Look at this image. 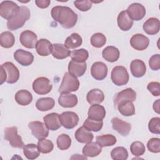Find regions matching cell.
<instances>
[{"label":"cell","mask_w":160,"mask_h":160,"mask_svg":"<svg viewBox=\"0 0 160 160\" xmlns=\"http://www.w3.org/2000/svg\"><path fill=\"white\" fill-rule=\"evenodd\" d=\"M51 14L54 21L66 29L73 28L78 21V15L68 6H54L51 9Z\"/></svg>","instance_id":"6da1fadb"},{"label":"cell","mask_w":160,"mask_h":160,"mask_svg":"<svg viewBox=\"0 0 160 160\" xmlns=\"http://www.w3.org/2000/svg\"><path fill=\"white\" fill-rule=\"evenodd\" d=\"M31 12L29 9L24 6L19 7L14 16L7 22V28L9 30L15 31L22 28L25 22L30 18Z\"/></svg>","instance_id":"7a4b0ae2"},{"label":"cell","mask_w":160,"mask_h":160,"mask_svg":"<svg viewBox=\"0 0 160 160\" xmlns=\"http://www.w3.org/2000/svg\"><path fill=\"white\" fill-rule=\"evenodd\" d=\"M79 87L78 78L69 72H66L63 76L62 82L59 88V92L61 93H70L76 91Z\"/></svg>","instance_id":"3957f363"},{"label":"cell","mask_w":160,"mask_h":160,"mask_svg":"<svg viewBox=\"0 0 160 160\" xmlns=\"http://www.w3.org/2000/svg\"><path fill=\"white\" fill-rule=\"evenodd\" d=\"M111 79L115 85L120 86H124L128 82L129 76L125 67L117 66H115L111 71Z\"/></svg>","instance_id":"277c9868"},{"label":"cell","mask_w":160,"mask_h":160,"mask_svg":"<svg viewBox=\"0 0 160 160\" xmlns=\"http://www.w3.org/2000/svg\"><path fill=\"white\" fill-rule=\"evenodd\" d=\"M4 139L9 142L13 148H22L24 144L22 138L18 134V128L16 126L8 127L4 129Z\"/></svg>","instance_id":"5b68a950"},{"label":"cell","mask_w":160,"mask_h":160,"mask_svg":"<svg viewBox=\"0 0 160 160\" xmlns=\"http://www.w3.org/2000/svg\"><path fill=\"white\" fill-rule=\"evenodd\" d=\"M32 89L38 94L44 95L48 94L52 88V86L48 78L39 77L32 82Z\"/></svg>","instance_id":"8992f818"},{"label":"cell","mask_w":160,"mask_h":160,"mask_svg":"<svg viewBox=\"0 0 160 160\" xmlns=\"http://www.w3.org/2000/svg\"><path fill=\"white\" fill-rule=\"evenodd\" d=\"M19 6L11 1H4L0 4V15L8 21L11 19L16 14Z\"/></svg>","instance_id":"52a82bcc"},{"label":"cell","mask_w":160,"mask_h":160,"mask_svg":"<svg viewBox=\"0 0 160 160\" xmlns=\"http://www.w3.org/2000/svg\"><path fill=\"white\" fill-rule=\"evenodd\" d=\"M28 127L31 130L32 135L39 140L45 139L49 135V129L45 123L41 121L30 122L28 124Z\"/></svg>","instance_id":"ba28073f"},{"label":"cell","mask_w":160,"mask_h":160,"mask_svg":"<svg viewBox=\"0 0 160 160\" xmlns=\"http://www.w3.org/2000/svg\"><path fill=\"white\" fill-rule=\"evenodd\" d=\"M61 125L66 129H72L79 122L78 115L72 111H65L60 115Z\"/></svg>","instance_id":"9c48e42d"},{"label":"cell","mask_w":160,"mask_h":160,"mask_svg":"<svg viewBox=\"0 0 160 160\" xmlns=\"http://www.w3.org/2000/svg\"><path fill=\"white\" fill-rule=\"evenodd\" d=\"M19 41L24 47L28 49H33L36 48L38 36L34 32L30 30H26L21 33Z\"/></svg>","instance_id":"30bf717a"},{"label":"cell","mask_w":160,"mask_h":160,"mask_svg":"<svg viewBox=\"0 0 160 160\" xmlns=\"http://www.w3.org/2000/svg\"><path fill=\"white\" fill-rule=\"evenodd\" d=\"M1 66H2L6 71L7 76L6 82L13 84L18 81L19 78V71L18 68L12 62H6Z\"/></svg>","instance_id":"8fae6325"},{"label":"cell","mask_w":160,"mask_h":160,"mask_svg":"<svg viewBox=\"0 0 160 160\" xmlns=\"http://www.w3.org/2000/svg\"><path fill=\"white\" fill-rule=\"evenodd\" d=\"M126 11L132 21L141 20L146 14L144 6L138 2H134L129 5Z\"/></svg>","instance_id":"7c38bea8"},{"label":"cell","mask_w":160,"mask_h":160,"mask_svg":"<svg viewBox=\"0 0 160 160\" xmlns=\"http://www.w3.org/2000/svg\"><path fill=\"white\" fill-rule=\"evenodd\" d=\"M108 70L106 64L101 61H97L94 62L91 66V74L96 80L101 81L107 76Z\"/></svg>","instance_id":"4fadbf2b"},{"label":"cell","mask_w":160,"mask_h":160,"mask_svg":"<svg viewBox=\"0 0 160 160\" xmlns=\"http://www.w3.org/2000/svg\"><path fill=\"white\" fill-rule=\"evenodd\" d=\"M130 44L132 48L138 51L145 50L149 44V39L142 34H136L130 39Z\"/></svg>","instance_id":"5bb4252c"},{"label":"cell","mask_w":160,"mask_h":160,"mask_svg":"<svg viewBox=\"0 0 160 160\" xmlns=\"http://www.w3.org/2000/svg\"><path fill=\"white\" fill-rule=\"evenodd\" d=\"M111 124L113 129L122 136H127L131 131V124L119 118H113L111 119Z\"/></svg>","instance_id":"9a60e30c"},{"label":"cell","mask_w":160,"mask_h":160,"mask_svg":"<svg viewBox=\"0 0 160 160\" xmlns=\"http://www.w3.org/2000/svg\"><path fill=\"white\" fill-rule=\"evenodd\" d=\"M14 58L19 64L23 66L31 65L34 61V56L31 52L21 49H17L14 52Z\"/></svg>","instance_id":"2e32d148"},{"label":"cell","mask_w":160,"mask_h":160,"mask_svg":"<svg viewBox=\"0 0 160 160\" xmlns=\"http://www.w3.org/2000/svg\"><path fill=\"white\" fill-rule=\"evenodd\" d=\"M136 99V93L132 88H126L116 94L114 98V104L116 107L123 101H130L133 102Z\"/></svg>","instance_id":"e0dca14e"},{"label":"cell","mask_w":160,"mask_h":160,"mask_svg":"<svg viewBox=\"0 0 160 160\" xmlns=\"http://www.w3.org/2000/svg\"><path fill=\"white\" fill-rule=\"evenodd\" d=\"M43 120L48 128L51 131H56L62 126L60 115L56 112H51L46 115L44 116Z\"/></svg>","instance_id":"ac0fdd59"},{"label":"cell","mask_w":160,"mask_h":160,"mask_svg":"<svg viewBox=\"0 0 160 160\" xmlns=\"http://www.w3.org/2000/svg\"><path fill=\"white\" fill-rule=\"evenodd\" d=\"M87 64L86 62H79L71 60L68 64V72L71 75L78 78L82 76L86 72Z\"/></svg>","instance_id":"d6986e66"},{"label":"cell","mask_w":160,"mask_h":160,"mask_svg":"<svg viewBox=\"0 0 160 160\" xmlns=\"http://www.w3.org/2000/svg\"><path fill=\"white\" fill-rule=\"evenodd\" d=\"M106 110L104 106L98 104H92L88 112V118L96 121H102L106 116Z\"/></svg>","instance_id":"ffe728a7"},{"label":"cell","mask_w":160,"mask_h":160,"mask_svg":"<svg viewBox=\"0 0 160 160\" xmlns=\"http://www.w3.org/2000/svg\"><path fill=\"white\" fill-rule=\"evenodd\" d=\"M117 23L118 27L123 31H129L133 25V21L129 16L126 10L122 11L118 16Z\"/></svg>","instance_id":"44dd1931"},{"label":"cell","mask_w":160,"mask_h":160,"mask_svg":"<svg viewBox=\"0 0 160 160\" xmlns=\"http://www.w3.org/2000/svg\"><path fill=\"white\" fill-rule=\"evenodd\" d=\"M78 102V97L71 93H61L58 98L59 104L63 108H73Z\"/></svg>","instance_id":"7402d4cb"},{"label":"cell","mask_w":160,"mask_h":160,"mask_svg":"<svg viewBox=\"0 0 160 160\" xmlns=\"http://www.w3.org/2000/svg\"><path fill=\"white\" fill-rule=\"evenodd\" d=\"M143 30L149 35H155L159 31V20L156 18H150L143 24Z\"/></svg>","instance_id":"603a6c76"},{"label":"cell","mask_w":160,"mask_h":160,"mask_svg":"<svg viewBox=\"0 0 160 160\" xmlns=\"http://www.w3.org/2000/svg\"><path fill=\"white\" fill-rule=\"evenodd\" d=\"M130 70L134 77L141 78L146 72V66L142 60L134 59L131 62Z\"/></svg>","instance_id":"cb8c5ba5"},{"label":"cell","mask_w":160,"mask_h":160,"mask_svg":"<svg viewBox=\"0 0 160 160\" xmlns=\"http://www.w3.org/2000/svg\"><path fill=\"white\" fill-rule=\"evenodd\" d=\"M36 50L41 56H48L52 53V44L46 39H40L36 44Z\"/></svg>","instance_id":"d4e9b609"},{"label":"cell","mask_w":160,"mask_h":160,"mask_svg":"<svg viewBox=\"0 0 160 160\" xmlns=\"http://www.w3.org/2000/svg\"><path fill=\"white\" fill-rule=\"evenodd\" d=\"M74 137L76 141L80 143H88L92 141L94 136L92 133L86 129L83 126L79 128L75 132Z\"/></svg>","instance_id":"484cf974"},{"label":"cell","mask_w":160,"mask_h":160,"mask_svg":"<svg viewBox=\"0 0 160 160\" xmlns=\"http://www.w3.org/2000/svg\"><path fill=\"white\" fill-rule=\"evenodd\" d=\"M52 55L57 59H63L70 56L71 51L65 46V45L55 43L52 44Z\"/></svg>","instance_id":"4316f807"},{"label":"cell","mask_w":160,"mask_h":160,"mask_svg":"<svg viewBox=\"0 0 160 160\" xmlns=\"http://www.w3.org/2000/svg\"><path fill=\"white\" fill-rule=\"evenodd\" d=\"M102 151V147L97 142H90L87 143L82 148V152L84 156L93 158L98 156Z\"/></svg>","instance_id":"83f0119b"},{"label":"cell","mask_w":160,"mask_h":160,"mask_svg":"<svg viewBox=\"0 0 160 160\" xmlns=\"http://www.w3.org/2000/svg\"><path fill=\"white\" fill-rule=\"evenodd\" d=\"M104 99V92L99 89H92L86 95V100L90 104L101 103Z\"/></svg>","instance_id":"f1b7e54d"},{"label":"cell","mask_w":160,"mask_h":160,"mask_svg":"<svg viewBox=\"0 0 160 160\" xmlns=\"http://www.w3.org/2000/svg\"><path fill=\"white\" fill-rule=\"evenodd\" d=\"M120 52L119 49L112 46H109L105 48L102 52L103 58L110 62H114L118 60Z\"/></svg>","instance_id":"f546056e"},{"label":"cell","mask_w":160,"mask_h":160,"mask_svg":"<svg viewBox=\"0 0 160 160\" xmlns=\"http://www.w3.org/2000/svg\"><path fill=\"white\" fill-rule=\"evenodd\" d=\"M14 98L17 103L21 106H27L32 101V96L31 93L26 89L18 91L16 93Z\"/></svg>","instance_id":"4dcf8cb0"},{"label":"cell","mask_w":160,"mask_h":160,"mask_svg":"<svg viewBox=\"0 0 160 160\" xmlns=\"http://www.w3.org/2000/svg\"><path fill=\"white\" fill-rule=\"evenodd\" d=\"M120 114L124 116H131L135 114V107L132 102L130 101H123L117 106Z\"/></svg>","instance_id":"1f68e13d"},{"label":"cell","mask_w":160,"mask_h":160,"mask_svg":"<svg viewBox=\"0 0 160 160\" xmlns=\"http://www.w3.org/2000/svg\"><path fill=\"white\" fill-rule=\"evenodd\" d=\"M55 105L54 99L51 98H41L37 100L36 102V108L40 111H48L52 109Z\"/></svg>","instance_id":"d6a6232c"},{"label":"cell","mask_w":160,"mask_h":160,"mask_svg":"<svg viewBox=\"0 0 160 160\" xmlns=\"http://www.w3.org/2000/svg\"><path fill=\"white\" fill-rule=\"evenodd\" d=\"M40 152L38 145L35 144H28L23 147V153L28 159L32 160L36 159L40 155Z\"/></svg>","instance_id":"836d02e7"},{"label":"cell","mask_w":160,"mask_h":160,"mask_svg":"<svg viewBox=\"0 0 160 160\" xmlns=\"http://www.w3.org/2000/svg\"><path fill=\"white\" fill-rule=\"evenodd\" d=\"M82 43L81 36L78 33H72L68 36L64 42L65 46L68 49H75L79 47Z\"/></svg>","instance_id":"e575fe53"},{"label":"cell","mask_w":160,"mask_h":160,"mask_svg":"<svg viewBox=\"0 0 160 160\" xmlns=\"http://www.w3.org/2000/svg\"><path fill=\"white\" fill-rule=\"evenodd\" d=\"M15 42V38L10 31H4L0 35V44L2 48H12Z\"/></svg>","instance_id":"d590c367"},{"label":"cell","mask_w":160,"mask_h":160,"mask_svg":"<svg viewBox=\"0 0 160 160\" xmlns=\"http://www.w3.org/2000/svg\"><path fill=\"white\" fill-rule=\"evenodd\" d=\"M96 142L101 147L111 146L114 145L117 139L112 134H103L101 136H98L96 138Z\"/></svg>","instance_id":"8d00e7d4"},{"label":"cell","mask_w":160,"mask_h":160,"mask_svg":"<svg viewBox=\"0 0 160 160\" xmlns=\"http://www.w3.org/2000/svg\"><path fill=\"white\" fill-rule=\"evenodd\" d=\"M70 56L71 59L74 61L84 62H86V61L88 59L89 57V53L86 49L82 48L71 51Z\"/></svg>","instance_id":"74e56055"},{"label":"cell","mask_w":160,"mask_h":160,"mask_svg":"<svg viewBox=\"0 0 160 160\" xmlns=\"http://www.w3.org/2000/svg\"><path fill=\"white\" fill-rule=\"evenodd\" d=\"M111 156L114 160H126L128 158V152L125 148L118 146L111 151Z\"/></svg>","instance_id":"f35d334b"},{"label":"cell","mask_w":160,"mask_h":160,"mask_svg":"<svg viewBox=\"0 0 160 160\" xmlns=\"http://www.w3.org/2000/svg\"><path fill=\"white\" fill-rule=\"evenodd\" d=\"M103 126L102 121H96L87 118L83 123V126L90 131L98 132L100 131Z\"/></svg>","instance_id":"ab89813d"},{"label":"cell","mask_w":160,"mask_h":160,"mask_svg":"<svg viewBox=\"0 0 160 160\" xmlns=\"http://www.w3.org/2000/svg\"><path fill=\"white\" fill-rule=\"evenodd\" d=\"M56 143L58 148L60 150H66L69 149L71 145V139L69 135L66 134H61L58 137Z\"/></svg>","instance_id":"60d3db41"},{"label":"cell","mask_w":160,"mask_h":160,"mask_svg":"<svg viewBox=\"0 0 160 160\" xmlns=\"http://www.w3.org/2000/svg\"><path fill=\"white\" fill-rule=\"evenodd\" d=\"M91 45L96 48H100L104 46L106 42V36L101 32H97L94 34L91 38Z\"/></svg>","instance_id":"b9f144b4"},{"label":"cell","mask_w":160,"mask_h":160,"mask_svg":"<svg viewBox=\"0 0 160 160\" xmlns=\"http://www.w3.org/2000/svg\"><path fill=\"white\" fill-rule=\"evenodd\" d=\"M38 146L40 152L43 154L51 152L54 148V144L49 139H39L38 142Z\"/></svg>","instance_id":"7bdbcfd3"},{"label":"cell","mask_w":160,"mask_h":160,"mask_svg":"<svg viewBox=\"0 0 160 160\" xmlns=\"http://www.w3.org/2000/svg\"><path fill=\"white\" fill-rule=\"evenodd\" d=\"M131 152L135 156H141L146 151L145 146L141 141H134L130 146Z\"/></svg>","instance_id":"ee69618b"},{"label":"cell","mask_w":160,"mask_h":160,"mask_svg":"<svg viewBox=\"0 0 160 160\" xmlns=\"http://www.w3.org/2000/svg\"><path fill=\"white\" fill-rule=\"evenodd\" d=\"M148 128L151 132L153 134H160V118L159 117L152 118L148 123Z\"/></svg>","instance_id":"f6af8a7d"},{"label":"cell","mask_w":160,"mask_h":160,"mask_svg":"<svg viewBox=\"0 0 160 160\" xmlns=\"http://www.w3.org/2000/svg\"><path fill=\"white\" fill-rule=\"evenodd\" d=\"M148 150L153 153H159L160 152V139L158 138H151L147 143Z\"/></svg>","instance_id":"bcb514c9"},{"label":"cell","mask_w":160,"mask_h":160,"mask_svg":"<svg viewBox=\"0 0 160 160\" xmlns=\"http://www.w3.org/2000/svg\"><path fill=\"white\" fill-rule=\"evenodd\" d=\"M74 4L77 9L82 12L89 11L92 7V2L89 0L75 1Z\"/></svg>","instance_id":"7dc6e473"},{"label":"cell","mask_w":160,"mask_h":160,"mask_svg":"<svg viewBox=\"0 0 160 160\" xmlns=\"http://www.w3.org/2000/svg\"><path fill=\"white\" fill-rule=\"evenodd\" d=\"M149 65L152 70H159L160 69V55L159 54L152 55L149 60Z\"/></svg>","instance_id":"c3c4849f"},{"label":"cell","mask_w":160,"mask_h":160,"mask_svg":"<svg viewBox=\"0 0 160 160\" xmlns=\"http://www.w3.org/2000/svg\"><path fill=\"white\" fill-rule=\"evenodd\" d=\"M148 90L154 96L160 95V83L159 82H151L147 86Z\"/></svg>","instance_id":"681fc988"},{"label":"cell","mask_w":160,"mask_h":160,"mask_svg":"<svg viewBox=\"0 0 160 160\" xmlns=\"http://www.w3.org/2000/svg\"><path fill=\"white\" fill-rule=\"evenodd\" d=\"M35 3H36V6L38 7H39V8L44 9V8H47L49 6V4L51 3V1H49V0H36Z\"/></svg>","instance_id":"f907efd6"},{"label":"cell","mask_w":160,"mask_h":160,"mask_svg":"<svg viewBox=\"0 0 160 160\" xmlns=\"http://www.w3.org/2000/svg\"><path fill=\"white\" fill-rule=\"evenodd\" d=\"M6 79H7V76H6V71H4L3 68L2 66H1V82H0V84H2V83L6 81Z\"/></svg>","instance_id":"816d5d0a"},{"label":"cell","mask_w":160,"mask_h":160,"mask_svg":"<svg viewBox=\"0 0 160 160\" xmlns=\"http://www.w3.org/2000/svg\"><path fill=\"white\" fill-rule=\"evenodd\" d=\"M159 100L160 99H157L153 104V109L154 111L158 114H159Z\"/></svg>","instance_id":"f5cc1de1"}]
</instances>
